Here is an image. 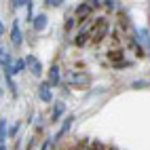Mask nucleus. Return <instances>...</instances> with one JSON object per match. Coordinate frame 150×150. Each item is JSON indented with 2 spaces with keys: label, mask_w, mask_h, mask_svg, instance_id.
Wrapping results in <instances>:
<instances>
[{
  "label": "nucleus",
  "mask_w": 150,
  "mask_h": 150,
  "mask_svg": "<svg viewBox=\"0 0 150 150\" xmlns=\"http://www.w3.org/2000/svg\"><path fill=\"white\" fill-rule=\"evenodd\" d=\"M25 66L30 68V72L34 76H42V64L36 55H25Z\"/></svg>",
  "instance_id": "1"
},
{
  "label": "nucleus",
  "mask_w": 150,
  "mask_h": 150,
  "mask_svg": "<svg viewBox=\"0 0 150 150\" xmlns=\"http://www.w3.org/2000/svg\"><path fill=\"white\" fill-rule=\"evenodd\" d=\"M135 38H137V42L142 45L146 51H150V32L146 28H135Z\"/></svg>",
  "instance_id": "2"
},
{
  "label": "nucleus",
  "mask_w": 150,
  "mask_h": 150,
  "mask_svg": "<svg viewBox=\"0 0 150 150\" xmlns=\"http://www.w3.org/2000/svg\"><path fill=\"white\" fill-rule=\"evenodd\" d=\"M49 87H59V83H62V70H59L57 64L51 66V70H49Z\"/></svg>",
  "instance_id": "3"
},
{
  "label": "nucleus",
  "mask_w": 150,
  "mask_h": 150,
  "mask_svg": "<svg viewBox=\"0 0 150 150\" xmlns=\"http://www.w3.org/2000/svg\"><path fill=\"white\" fill-rule=\"evenodd\" d=\"M72 123H74V114H68L64 121H62V127L57 129V133H55V137L53 139H62L68 131H70V127H72Z\"/></svg>",
  "instance_id": "4"
},
{
  "label": "nucleus",
  "mask_w": 150,
  "mask_h": 150,
  "mask_svg": "<svg viewBox=\"0 0 150 150\" xmlns=\"http://www.w3.org/2000/svg\"><path fill=\"white\" fill-rule=\"evenodd\" d=\"M21 40H23V34H21V28H19V21H13V25H11V42L15 47H19Z\"/></svg>",
  "instance_id": "5"
},
{
  "label": "nucleus",
  "mask_w": 150,
  "mask_h": 150,
  "mask_svg": "<svg viewBox=\"0 0 150 150\" xmlns=\"http://www.w3.org/2000/svg\"><path fill=\"white\" fill-rule=\"evenodd\" d=\"M106 30H108V25L104 23V19H99V23L91 30V40H102L106 36Z\"/></svg>",
  "instance_id": "6"
},
{
  "label": "nucleus",
  "mask_w": 150,
  "mask_h": 150,
  "mask_svg": "<svg viewBox=\"0 0 150 150\" xmlns=\"http://www.w3.org/2000/svg\"><path fill=\"white\" fill-rule=\"evenodd\" d=\"M38 97H40L45 104H51V102H53V93H51L49 83H42L40 87H38Z\"/></svg>",
  "instance_id": "7"
},
{
  "label": "nucleus",
  "mask_w": 150,
  "mask_h": 150,
  "mask_svg": "<svg viewBox=\"0 0 150 150\" xmlns=\"http://www.w3.org/2000/svg\"><path fill=\"white\" fill-rule=\"evenodd\" d=\"M47 15L45 13H40V15H36V17H32V25H34V30L36 32H42V30L47 28Z\"/></svg>",
  "instance_id": "8"
},
{
  "label": "nucleus",
  "mask_w": 150,
  "mask_h": 150,
  "mask_svg": "<svg viewBox=\"0 0 150 150\" xmlns=\"http://www.w3.org/2000/svg\"><path fill=\"white\" fill-rule=\"evenodd\" d=\"M64 114H66V104H64V102H57V104L53 106V114H51V121H53V123H57V121H59V118H62Z\"/></svg>",
  "instance_id": "9"
},
{
  "label": "nucleus",
  "mask_w": 150,
  "mask_h": 150,
  "mask_svg": "<svg viewBox=\"0 0 150 150\" xmlns=\"http://www.w3.org/2000/svg\"><path fill=\"white\" fill-rule=\"evenodd\" d=\"M68 81H70V83H76V85H87V83H89V78H87L85 74L70 72V74H68Z\"/></svg>",
  "instance_id": "10"
},
{
  "label": "nucleus",
  "mask_w": 150,
  "mask_h": 150,
  "mask_svg": "<svg viewBox=\"0 0 150 150\" xmlns=\"http://www.w3.org/2000/svg\"><path fill=\"white\" fill-rule=\"evenodd\" d=\"M23 70H25V59H23V57L15 59V62H13V76L19 74V72H23Z\"/></svg>",
  "instance_id": "11"
},
{
  "label": "nucleus",
  "mask_w": 150,
  "mask_h": 150,
  "mask_svg": "<svg viewBox=\"0 0 150 150\" xmlns=\"http://www.w3.org/2000/svg\"><path fill=\"white\" fill-rule=\"evenodd\" d=\"M6 64H13V57L11 55H8L6 51H4V49H0V66H6Z\"/></svg>",
  "instance_id": "12"
},
{
  "label": "nucleus",
  "mask_w": 150,
  "mask_h": 150,
  "mask_svg": "<svg viewBox=\"0 0 150 150\" xmlns=\"http://www.w3.org/2000/svg\"><path fill=\"white\" fill-rule=\"evenodd\" d=\"M4 139H6V121L2 118L0 121V144H4Z\"/></svg>",
  "instance_id": "13"
},
{
  "label": "nucleus",
  "mask_w": 150,
  "mask_h": 150,
  "mask_svg": "<svg viewBox=\"0 0 150 150\" xmlns=\"http://www.w3.org/2000/svg\"><path fill=\"white\" fill-rule=\"evenodd\" d=\"M17 131H19V123H15V125L11 127V131H8V137H13V135H15Z\"/></svg>",
  "instance_id": "14"
},
{
  "label": "nucleus",
  "mask_w": 150,
  "mask_h": 150,
  "mask_svg": "<svg viewBox=\"0 0 150 150\" xmlns=\"http://www.w3.org/2000/svg\"><path fill=\"white\" fill-rule=\"evenodd\" d=\"M51 142H53V139H45V144L40 146V150H49V148H51Z\"/></svg>",
  "instance_id": "15"
},
{
  "label": "nucleus",
  "mask_w": 150,
  "mask_h": 150,
  "mask_svg": "<svg viewBox=\"0 0 150 150\" xmlns=\"http://www.w3.org/2000/svg\"><path fill=\"white\" fill-rule=\"evenodd\" d=\"M13 4V8H21V6H25V2H21V0H15V2H11Z\"/></svg>",
  "instance_id": "16"
},
{
  "label": "nucleus",
  "mask_w": 150,
  "mask_h": 150,
  "mask_svg": "<svg viewBox=\"0 0 150 150\" xmlns=\"http://www.w3.org/2000/svg\"><path fill=\"white\" fill-rule=\"evenodd\" d=\"M47 4H49V6H59L62 2H57V0H47Z\"/></svg>",
  "instance_id": "17"
},
{
  "label": "nucleus",
  "mask_w": 150,
  "mask_h": 150,
  "mask_svg": "<svg viewBox=\"0 0 150 150\" xmlns=\"http://www.w3.org/2000/svg\"><path fill=\"white\" fill-rule=\"evenodd\" d=\"M0 81H2V70H0ZM0 95H2V87H0Z\"/></svg>",
  "instance_id": "18"
},
{
  "label": "nucleus",
  "mask_w": 150,
  "mask_h": 150,
  "mask_svg": "<svg viewBox=\"0 0 150 150\" xmlns=\"http://www.w3.org/2000/svg\"><path fill=\"white\" fill-rule=\"evenodd\" d=\"M78 150H91V148H89V146H81V148H78Z\"/></svg>",
  "instance_id": "19"
},
{
  "label": "nucleus",
  "mask_w": 150,
  "mask_h": 150,
  "mask_svg": "<svg viewBox=\"0 0 150 150\" xmlns=\"http://www.w3.org/2000/svg\"><path fill=\"white\" fill-rule=\"evenodd\" d=\"M4 32V25H2V21H0V34H2Z\"/></svg>",
  "instance_id": "20"
},
{
  "label": "nucleus",
  "mask_w": 150,
  "mask_h": 150,
  "mask_svg": "<svg viewBox=\"0 0 150 150\" xmlns=\"http://www.w3.org/2000/svg\"><path fill=\"white\" fill-rule=\"evenodd\" d=\"M0 150H6V146H4V144H0Z\"/></svg>",
  "instance_id": "21"
}]
</instances>
